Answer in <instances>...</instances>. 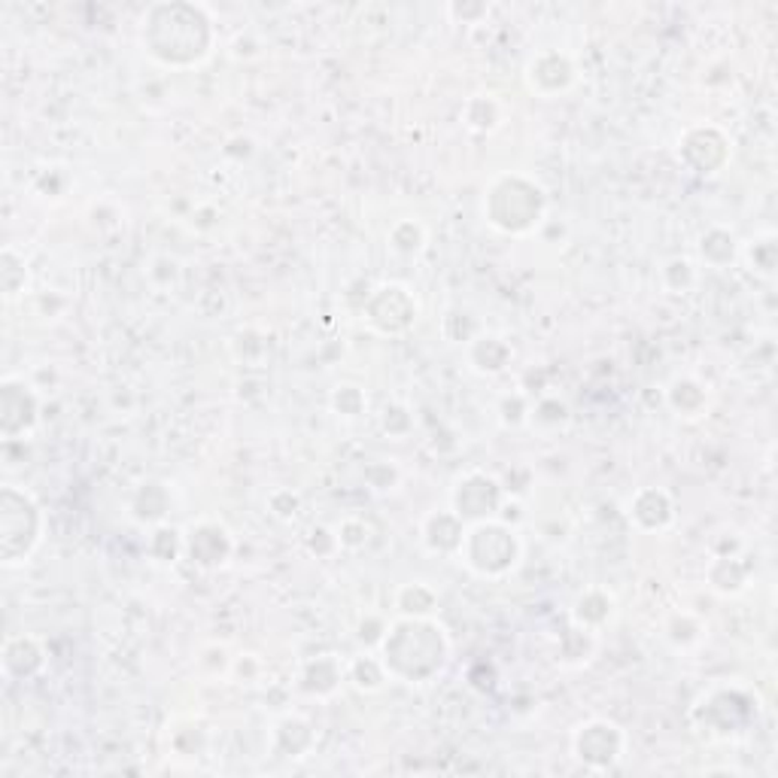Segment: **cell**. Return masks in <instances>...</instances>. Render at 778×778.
Returning <instances> with one entry per match:
<instances>
[{"label": "cell", "mask_w": 778, "mask_h": 778, "mask_svg": "<svg viewBox=\"0 0 778 778\" xmlns=\"http://www.w3.org/2000/svg\"><path fill=\"white\" fill-rule=\"evenodd\" d=\"M143 43L162 65H195L210 49V22L201 7L191 3H159L143 19Z\"/></svg>", "instance_id": "6da1fadb"}, {"label": "cell", "mask_w": 778, "mask_h": 778, "mask_svg": "<svg viewBox=\"0 0 778 778\" xmlns=\"http://www.w3.org/2000/svg\"><path fill=\"white\" fill-rule=\"evenodd\" d=\"M448 645L436 624L423 617H408L383 636V670L405 682H423L444 663Z\"/></svg>", "instance_id": "7a4b0ae2"}, {"label": "cell", "mask_w": 778, "mask_h": 778, "mask_svg": "<svg viewBox=\"0 0 778 778\" xmlns=\"http://www.w3.org/2000/svg\"><path fill=\"white\" fill-rule=\"evenodd\" d=\"M487 205L490 207H484V210H487V217L496 229L520 234L530 232L538 222L545 201H542V191L535 189L533 183H526L523 177H506L492 186Z\"/></svg>", "instance_id": "3957f363"}, {"label": "cell", "mask_w": 778, "mask_h": 778, "mask_svg": "<svg viewBox=\"0 0 778 778\" xmlns=\"http://www.w3.org/2000/svg\"><path fill=\"white\" fill-rule=\"evenodd\" d=\"M40 514L25 492L3 487L0 492V554L3 562H19L40 538Z\"/></svg>", "instance_id": "277c9868"}, {"label": "cell", "mask_w": 778, "mask_h": 778, "mask_svg": "<svg viewBox=\"0 0 778 778\" xmlns=\"http://www.w3.org/2000/svg\"><path fill=\"white\" fill-rule=\"evenodd\" d=\"M460 550L465 554V562L478 574H506L518 562L520 545L514 533L502 523H487L480 520L478 526H472L463 535Z\"/></svg>", "instance_id": "5b68a950"}, {"label": "cell", "mask_w": 778, "mask_h": 778, "mask_svg": "<svg viewBox=\"0 0 778 778\" xmlns=\"http://www.w3.org/2000/svg\"><path fill=\"white\" fill-rule=\"evenodd\" d=\"M499 499H502V490L499 484L492 478H484V475H472L460 484V490L453 496L456 502V518L460 520H484L490 518L492 511L499 508Z\"/></svg>", "instance_id": "8992f818"}, {"label": "cell", "mask_w": 778, "mask_h": 778, "mask_svg": "<svg viewBox=\"0 0 778 778\" xmlns=\"http://www.w3.org/2000/svg\"><path fill=\"white\" fill-rule=\"evenodd\" d=\"M34 396L27 393V386L7 381L3 383V393H0V420H3V432L13 438L19 432H25L27 426L34 423Z\"/></svg>", "instance_id": "52a82bcc"}, {"label": "cell", "mask_w": 778, "mask_h": 778, "mask_svg": "<svg viewBox=\"0 0 778 778\" xmlns=\"http://www.w3.org/2000/svg\"><path fill=\"white\" fill-rule=\"evenodd\" d=\"M574 80L572 61L560 53H545L530 65V82L533 89H538L542 95H557L562 89H569V82Z\"/></svg>", "instance_id": "ba28073f"}, {"label": "cell", "mask_w": 778, "mask_h": 778, "mask_svg": "<svg viewBox=\"0 0 778 778\" xmlns=\"http://www.w3.org/2000/svg\"><path fill=\"white\" fill-rule=\"evenodd\" d=\"M229 535L225 530L219 526H198L195 533L189 535V554L191 560L201 562V566H222L225 557H229Z\"/></svg>", "instance_id": "9c48e42d"}, {"label": "cell", "mask_w": 778, "mask_h": 778, "mask_svg": "<svg viewBox=\"0 0 778 778\" xmlns=\"http://www.w3.org/2000/svg\"><path fill=\"white\" fill-rule=\"evenodd\" d=\"M651 502H654L651 508H645L642 502H632V518H636V523H639L642 530H660V526H666L672 518V506L670 499H666V492L654 490Z\"/></svg>", "instance_id": "30bf717a"}, {"label": "cell", "mask_w": 778, "mask_h": 778, "mask_svg": "<svg viewBox=\"0 0 778 778\" xmlns=\"http://www.w3.org/2000/svg\"><path fill=\"white\" fill-rule=\"evenodd\" d=\"M593 615H600V620H608V615H612V600L602 596L600 590L581 596L578 605H574V620H578L581 627H596V624H593Z\"/></svg>", "instance_id": "8fae6325"}, {"label": "cell", "mask_w": 778, "mask_h": 778, "mask_svg": "<svg viewBox=\"0 0 778 778\" xmlns=\"http://www.w3.org/2000/svg\"><path fill=\"white\" fill-rule=\"evenodd\" d=\"M405 596H410V602L408 600H398V608L408 615L410 612V605H417L414 608V617H423V615H429L432 608H436V593L432 590H426L423 584H414V588H405L402 590Z\"/></svg>", "instance_id": "7c38bea8"}, {"label": "cell", "mask_w": 778, "mask_h": 778, "mask_svg": "<svg viewBox=\"0 0 778 778\" xmlns=\"http://www.w3.org/2000/svg\"><path fill=\"white\" fill-rule=\"evenodd\" d=\"M15 274H19V277H25V268H22V265L15 262L13 253L7 249V253H3V289H7V295H15V292H19V287H25L22 280H15Z\"/></svg>", "instance_id": "4fadbf2b"}, {"label": "cell", "mask_w": 778, "mask_h": 778, "mask_svg": "<svg viewBox=\"0 0 778 778\" xmlns=\"http://www.w3.org/2000/svg\"><path fill=\"white\" fill-rule=\"evenodd\" d=\"M451 13L456 15V19H463V22H475V19H480V15H487L490 13V7H484V3H472V7H451Z\"/></svg>", "instance_id": "5bb4252c"}]
</instances>
